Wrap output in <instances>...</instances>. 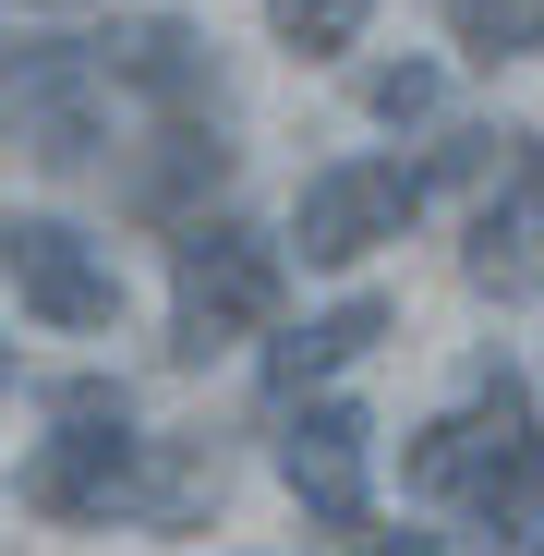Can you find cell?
I'll use <instances>...</instances> for the list:
<instances>
[{
  "instance_id": "cell-11",
  "label": "cell",
  "mask_w": 544,
  "mask_h": 556,
  "mask_svg": "<svg viewBox=\"0 0 544 556\" xmlns=\"http://www.w3.org/2000/svg\"><path fill=\"white\" fill-rule=\"evenodd\" d=\"M218 181H230L218 122H157V157L134 169V206L146 218H181V194H218Z\"/></svg>"
},
{
  "instance_id": "cell-19",
  "label": "cell",
  "mask_w": 544,
  "mask_h": 556,
  "mask_svg": "<svg viewBox=\"0 0 544 556\" xmlns=\"http://www.w3.org/2000/svg\"><path fill=\"white\" fill-rule=\"evenodd\" d=\"M532 556H544V532H532Z\"/></svg>"
},
{
  "instance_id": "cell-5",
  "label": "cell",
  "mask_w": 544,
  "mask_h": 556,
  "mask_svg": "<svg viewBox=\"0 0 544 556\" xmlns=\"http://www.w3.org/2000/svg\"><path fill=\"white\" fill-rule=\"evenodd\" d=\"M61 435H37L25 459V508L37 520H134V472H146V435L122 412H49Z\"/></svg>"
},
{
  "instance_id": "cell-4",
  "label": "cell",
  "mask_w": 544,
  "mask_h": 556,
  "mask_svg": "<svg viewBox=\"0 0 544 556\" xmlns=\"http://www.w3.org/2000/svg\"><path fill=\"white\" fill-rule=\"evenodd\" d=\"M279 484L303 496L315 532L339 544H376V424H363L351 400H291V435H279Z\"/></svg>"
},
{
  "instance_id": "cell-10",
  "label": "cell",
  "mask_w": 544,
  "mask_h": 556,
  "mask_svg": "<svg viewBox=\"0 0 544 556\" xmlns=\"http://www.w3.org/2000/svg\"><path fill=\"white\" fill-rule=\"evenodd\" d=\"M376 339H388V303H376V291H351V303L303 315V327H291L279 351H266V400H315V388L339 376V363H363Z\"/></svg>"
},
{
  "instance_id": "cell-7",
  "label": "cell",
  "mask_w": 544,
  "mask_h": 556,
  "mask_svg": "<svg viewBox=\"0 0 544 556\" xmlns=\"http://www.w3.org/2000/svg\"><path fill=\"white\" fill-rule=\"evenodd\" d=\"M460 278H472L484 303H544V134H508V157L484 169Z\"/></svg>"
},
{
  "instance_id": "cell-8",
  "label": "cell",
  "mask_w": 544,
  "mask_h": 556,
  "mask_svg": "<svg viewBox=\"0 0 544 556\" xmlns=\"http://www.w3.org/2000/svg\"><path fill=\"white\" fill-rule=\"evenodd\" d=\"M0 278H13V303L25 315H49V327H122V266L98 254V242H85L73 218H0Z\"/></svg>"
},
{
  "instance_id": "cell-3",
  "label": "cell",
  "mask_w": 544,
  "mask_h": 556,
  "mask_svg": "<svg viewBox=\"0 0 544 556\" xmlns=\"http://www.w3.org/2000/svg\"><path fill=\"white\" fill-rule=\"evenodd\" d=\"M98 146H110V61H98V37L0 49V157L85 169Z\"/></svg>"
},
{
  "instance_id": "cell-6",
  "label": "cell",
  "mask_w": 544,
  "mask_h": 556,
  "mask_svg": "<svg viewBox=\"0 0 544 556\" xmlns=\"http://www.w3.org/2000/svg\"><path fill=\"white\" fill-rule=\"evenodd\" d=\"M412 206H423V169H412V157H339V169L303 181L291 242H303V266H363L376 242L412 230Z\"/></svg>"
},
{
  "instance_id": "cell-14",
  "label": "cell",
  "mask_w": 544,
  "mask_h": 556,
  "mask_svg": "<svg viewBox=\"0 0 544 556\" xmlns=\"http://www.w3.org/2000/svg\"><path fill=\"white\" fill-rule=\"evenodd\" d=\"M266 25H279V49H303V61H339V49H363L376 0H266Z\"/></svg>"
},
{
  "instance_id": "cell-15",
  "label": "cell",
  "mask_w": 544,
  "mask_h": 556,
  "mask_svg": "<svg viewBox=\"0 0 544 556\" xmlns=\"http://www.w3.org/2000/svg\"><path fill=\"white\" fill-rule=\"evenodd\" d=\"M363 110H376V122H423L435 110V61H376V73H363Z\"/></svg>"
},
{
  "instance_id": "cell-18",
  "label": "cell",
  "mask_w": 544,
  "mask_h": 556,
  "mask_svg": "<svg viewBox=\"0 0 544 556\" xmlns=\"http://www.w3.org/2000/svg\"><path fill=\"white\" fill-rule=\"evenodd\" d=\"M37 13H61V0H37Z\"/></svg>"
},
{
  "instance_id": "cell-2",
  "label": "cell",
  "mask_w": 544,
  "mask_h": 556,
  "mask_svg": "<svg viewBox=\"0 0 544 556\" xmlns=\"http://www.w3.org/2000/svg\"><path fill=\"white\" fill-rule=\"evenodd\" d=\"M279 291H291V242L254 230V218H181L169 242V351L206 363L254 327H279Z\"/></svg>"
},
{
  "instance_id": "cell-17",
  "label": "cell",
  "mask_w": 544,
  "mask_h": 556,
  "mask_svg": "<svg viewBox=\"0 0 544 556\" xmlns=\"http://www.w3.org/2000/svg\"><path fill=\"white\" fill-rule=\"evenodd\" d=\"M0 388H13V351H0Z\"/></svg>"
},
{
  "instance_id": "cell-12",
  "label": "cell",
  "mask_w": 544,
  "mask_h": 556,
  "mask_svg": "<svg viewBox=\"0 0 544 556\" xmlns=\"http://www.w3.org/2000/svg\"><path fill=\"white\" fill-rule=\"evenodd\" d=\"M206 508H218V447H146L134 520H146V532H194Z\"/></svg>"
},
{
  "instance_id": "cell-16",
  "label": "cell",
  "mask_w": 544,
  "mask_h": 556,
  "mask_svg": "<svg viewBox=\"0 0 544 556\" xmlns=\"http://www.w3.org/2000/svg\"><path fill=\"white\" fill-rule=\"evenodd\" d=\"M376 556H447L435 532H376Z\"/></svg>"
},
{
  "instance_id": "cell-9",
  "label": "cell",
  "mask_w": 544,
  "mask_h": 556,
  "mask_svg": "<svg viewBox=\"0 0 544 556\" xmlns=\"http://www.w3.org/2000/svg\"><path fill=\"white\" fill-rule=\"evenodd\" d=\"M98 61H110V85H134L157 122H218V49H206L194 25H169V13L110 25V37H98Z\"/></svg>"
},
{
  "instance_id": "cell-13",
  "label": "cell",
  "mask_w": 544,
  "mask_h": 556,
  "mask_svg": "<svg viewBox=\"0 0 544 556\" xmlns=\"http://www.w3.org/2000/svg\"><path fill=\"white\" fill-rule=\"evenodd\" d=\"M447 25H460V49L496 73V61H532L544 49V0H447Z\"/></svg>"
},
{
  "instance_id": "cell-1",
  "label": "cell",
  "mask_w": 544,
  "mask_h": 556,
  "mask_svg": "<svg viewBox=\"0 0 544 556\" xmlns=\"http://www.w3.org/2000/svg\"><path fill=\"white\" fill-rule=\"evenodd\" d=\"M400 472H412V496L472 508L484 532H544V424H532V388L508 376V363H484L472 400L435 412Z\"/></svg>"
}]
</instances>
